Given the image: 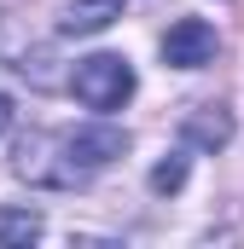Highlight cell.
Returning <instances> with one entry per match:
<instances>
[{"label": "cell", "mask_w": 244, "mask_h": 249, "mask_svg": "<svg viewBox=\"0 0 244 249\" xmlns=\"http://www.w3.org/2000/svg\"><path fill=\"white\" fill-rule=\"evenodd\" d=\"M70 93H76L87 110L111 116V110H122V105L134 99V64L122 58V53H93V58H81L70 70Z\"/></svg>", "instance_id": "6da1fadb"}, {"label": "cell", "mask_w": 244, "mask_h": 249, "mask_svg": "<svg viewBox=\"0 0 244 249\" xmlns=\"http://www.w3.org/2000/svg\"><path fill=\"white\" fill-rule=\"evenodd\" d=\"M181 139L198 145V151H221V145L233 139V116H227L221 105H198V110L181 122Z\"/></svg>", "instance_id": "3957f363"}, {"label": "cell", "mask_w": 244, "mask_h": 249, "mask_svg": "<svg viewBox=\"0 0 244 249\" xmlns=\"http://www.w3.org/2000/svg\"><path fill=\"white\" fill-rule=\"evenodd\" d=\"M163 64H169V70H203V64H215V29H209L203 18L169 23V35H163Z\"/></svg>", "instance_id": "7a4b0ae2"}, {"label": "cell", "mask_w": 244, "mask_h": 249, "mask_svg": "<svg viewBox=\"0 0 244 249\" xmlns=\"http://www.w3.org/2000/svg\"><path fill=\"white\" fill-rule=\"evenodd\" d=\"M181 186H186V157H163V162L151 168V191H157V197H175Z\"/></svg>", "instance_id": "8992f818"}, {"label": "cell", "mask_w": 244, "mask_h": 249, "mask_svg": "<svg viewBox=\"0 0 244 249\" xmlns=\"http://www.w3.org/2000/svg\"><path fill=\"white\" fill-rule=\"evenodd\" d=\"M6 122H12V99L0 93V133H6Z\"/></svg>", "instance_id": "52a82bcc"}, {"label": "cell", "mask_w": 244, "mask_h": 249, "mask_svg": "<svg viewBox=\"0 0 244 249\" xmlns=\"http://www.w3.org/2000/svg\"><path fill=\"white\" fill-rule=\"evenodd\" d=\"M122 18V0H70L59 18V35H99Z\"/></svg>", "instance_id": "277c9868"}, {"label": "cell", "mask_w": 244, "mask_h": 249, "mask_svg": "<svg viewBox=\"0 0 244 249\" xmlns=\"http://www.w3.org/2000/svg\"><path fill=\"white\" fill-rule=\"evenodd\" d=\"M35 238H41L35 209H0V249H29Z\"/></svg>", "instance_id": "5b68a950"}]
</instances>
